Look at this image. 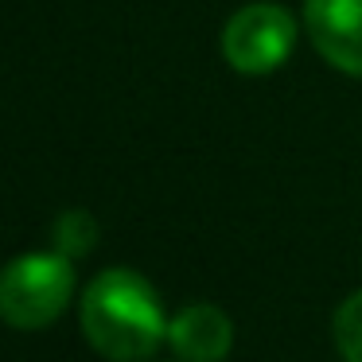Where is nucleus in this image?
Wrapping results in <instances>:
<instances>
[{
  "label": "nucleus",
  "mask_w": 362,
  "mask_h": 362,
  "mask_svg": "<svg viewBox=\"0 0 362 362\" xmlns=\"http://www.w3.org/2000/svg\"><path fill=\"white\" fill-rule=\"evenodd\" d=\"M82 331L113 362H141L168 339L160 296L133 269H105L82 292Z\"/></svg>",
  "instance_id": "nucleus-1"
},
{
  "label": "nucleus",
  "mask_w": 362,
  "mask_h": 362,
  "mask_svg": "<svg viewBox=\"0 0 362 362\" xmlns=\"http://www.w3.org/2000/svg\"><path fill=\"white\" fill-rule=\"evenodd\" d=\"M74 265L66 253H24L0 269V320L20 331H40L66 312Z\"/></svg>",
  "instance_id": "nucleus-2"
},
{
  "label": "nucleus",
  "mask_w": 362,
  "mask_h": 362,
  "mask_svg": "<svg viewBox=\"0 0 362 362\" xmlns=\"http://www.w3.org/2000/svg\"><path fill=\"white\" fill-rule=\"evenodd\" d=\"M292 43H296V20L273 0L245 4L222 28V59L250 78L273 74L292 55Z\"/></svg>",
  "instance_id": "nucleus-3"
},
{
  "label": "nucleus",
  "mask_w": 362,
  "mask_h": 362,
  "mask_svg": "<svg viewBox=\"0 0 362 362\" xmlns=\"http://www.w3.org/2000/svg\"><path fill=\"white\" fill-rule=\"evenodd\" d=\"M304 24L335 71L362 78V0H304Z\"/></svg>",
  "instance_id": "nucleus-4"
},
{
  "label": "nucleus",
  "mask_w": 362,
  "mask_h": 362,
  "mask_svg": "<svg viewBox=\"0 0 362 362\" xmlns=\"http://www.w3.org/2000/svg\"><path fill=\"white\" fill-rule=\"evenodd\" d=\"M168 343L183 362H222L234 346V323L218 304H187L168 320Z\"/></svg>",
  "instance_id": "nucleus-5"
},
{
  "label": "nucleus",
  "mask_w": 362,
  "mask_h": 362,
  "mask_svg": "<svg viewBox=\"0 0 362 362\" xmlns=\"http://www.w3.org/2000/svg\"><path fill=\"white\" fill-rule=\"evenodd\" d=\"M51 242H55L59 253L66 257H86L90 250L98 245V222L90 211H63L51 226Z\"/></svg>",
  "instance_id": "nucleus-6"
},
{
  "label": "nucleus",
  "mask_w": 362,
  "mask_h": 362,
  "mask_svg": "<svg viewBox=\"0 0 362 362\" xmlns=\"http://www.w3.org/2000/svg\"><path fill=\"white\" fill-rule=\"evenodd\" d=\"M335 346L343 362H362V292L346 296L335 312Z\"/></svg>",
  "instance_id": "nucleus-7"
}]
</instances>
